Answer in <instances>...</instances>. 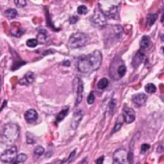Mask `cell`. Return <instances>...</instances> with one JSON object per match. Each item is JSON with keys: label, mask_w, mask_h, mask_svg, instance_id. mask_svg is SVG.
Returning <instances> with one entry per match:
<instances>
[{"label": "cell", "mask_w": 164, "mask_h": 164, "mask_svg": "<svg viewBox=\"0 0 164 164\" xmlns=\"http://www.w3.org/2000/svg\"><path fill=\"white\" fill-rule=\"evenodd\" d=\"M103 13L99 10V11H95L93 16L90 18V22L92 25L98 28H104L107 24V19Z\"/></svg>", "instance_id": "5b68a950"}, {"label": "cell", "mask_w": 164, "mask_h": 164, "mask_svg": "<svg viewBox=\"0 0 164 164\" xmlns=\"http://www.w3.org/2000/svg\"><path fill=\"white\" fill-rule=\"evenodd\" d=\"M150 146H151L149 145V144H146V143H145V144H142V145L141 146V153H142V154L145 153L147 150L150 149Z\"/></svg>", "instance_id": "d6a6232c"}, {"label": "cell", "mask_w": 164, "mask_h": 164, "mask_svg": "<svg viewBox=\"0 0 164 164\" xmlns=\"http://www.w3.org/2000/svg\"><path fill=\"white\" fill-rule=\"evenodd\" d=\"M15 3L18 7H24L27 5L26 0H15Z\"/></svg>", "instance_id": "4dcf8cb0"}, {"label": "cell", "mask_w": 164, "mask_h": 164, "mask_svg": "<svg viewBox=\"0 0 164 164\" xmlns=\"http://www.w3.org/2000/svg\"><path fill=\"white\" fill-rule=\"evenodd\" d=\"M143 59H144V54L142 53L141 51L137 52L136 54L134 56L133 59H132V65H133L134 68L136 69L137 67L139 66Z\"/></svg>", "instance_id": "2e32d148"}, {"label": "cell", "mask_w": 164, "mask_h": 164, "mask_svg": "<svg viewBox=\"0 0 164 164\" xmlns=\"http://www.w3.org/2000/svg\"><path fill=\"white\" fill-rule=\"evenodd\" d=\"M127 153L126 150L121 148L115 151L113 155V164H127Z\"/></svg>", "instance_id": "52a82bcc"}, {"label": "cell", "mask_w": 164, "mask_h": 164, "mask_svg": "<svg viewBox=\"0 0 164 164\" xmlns=\"http://www.w3.org/2000/svg\"><path fill=\"white\" fill-rule=\"evenodd\" d=\"M11 24L12 25H11V34L13 36L20 37L24 33L23 29L21 28V26H20L19 23H13Z\"/></svg>", "instance_id": "8fae6325"}, {"label": "cell", "mask_w": 164, "mask_h": 164, "mask_svg": "<svg viewBox=\"0 0 164 164\" xmlns=\"http://www.w3.org/2000/svg\"><path fill=\"white\" fill-rule=\"evenodd\" d=\"M83 110H78L76 111L75 113L73 115V117H72V122H71V128L73 129H77L78 126L79 125L82 118H83Z\"/></svg>", "instance_id": "30bf717a"}, {"label": "cell", "mask_w": 164, "mask_h": 164, "mask_svg": "<svg viewBox=\"0 0 164 164\" xmlns=\"http://www.w3.org/2000/svg\"><path fill=\"white\" fill-rule=\"evenodd\" d=\"M117 69H116V74L118 75V78H122L123 77L125 73L127 72V68L124 65V64L121 63L120 64H117Z\"/></svg>", "instance_id": "ac0fdd59"}, {"label": "cell", "mask_w": 164, "mask_h": 164, "mask_svg": "<svg viewBox=\"0 0 164 164\" xmlns=\"http://www.w3.org/2000/svg\"><path fill=\"white\" fill-rule=\"evenodd\" d=\"M44 148L41 146H36L34 150V155L36 157H40L41 155H43L44 154Z\"/></svg>", "instance_id": "484cf974"}, {"label": "cell", "mask_w": 164, "mask_h": 164, "mask_svg": "<svg viewBox=\"0 0 164 164\" xmlns=\"http://www.w3.org/2000/svg\"><path fill=\"white\" fill-rule=\"evenodd\" d=\"M163 146H159V147L157 149V152H158V153H162V152H163Z\"/></svg>", "instance_id": "d590c367"}, {"label": "cell", "mask_w": 164, "mask_h": 164, "mask_svg": "<svg viewBox=\"0 0 164 164\" xmlns=\"http://www.w3.org/2000/svg\"><path fill=\"white\" fill-rule=\"evenodd\" d=\"M121 0H99L100 11L106 17L114 19L117 16Z\"/></svg>", "instance_id": "7a4b0ae2"}, {"label": "cell", "mask_w": 164, "mask_h": 164, "mask_svg": "<svg viewBox=\"0 0 164 164\" xmlns=\"http://www.w3.org/2000/svg\"><path fill=\"white\" fill-rule=\"evenodd\" d=\"M95 102V94L93 92H91L87 97V103L89 105H92Z\"/></svg>", "instance_id": "1f68e13d"}, {"label": "cell", "mask_w": 164, "mask_h": 164, "mask_svg": "<svg viewBox=\"0 0 164 164\" xmlns=\"http://www.w3.org/2000/svg\"><path fill=\"white\" fill-rule=\"evenodd\" d=\"M24 117L27 122H34L38 119V113L36 112V110H34L33 109H30L25 113Z\"/></svg>", "instance_id": "4fadbf2b"}, {"label": "cell", "mask_w": 164, "mask_h": 164, "mask_svg": "<svg viewBox=\"0 0 164 164\" xmlns=\"http://www.w3.org/2000/svg\"><path fill=\"white\" fill-rule=\"evenodd\" d=\"M123 117H122V116L118 118V120L117 122H116V123H115V127H114V129H113L112 133L118 132V131L121 129V127L123 126Z\"/></svg>", "instance_id": "cb8c5ba5"}, {"label": "cell", "mask_w": 164, "mask_h": 164, "mask_svg": "<svg viewBox=\"0 0 164 164\" xmlns=\"http://www.w3.org/2000/svg\"><path fill=\"white\" fill-rule=\"evenodd\" d=\"M37 41L38 44H44L48 42L49 40V35L46 30H40L37 35Z\"/></svg>", "instance_id": "9a60e30c"}, {"label": "cell", "mask_w": 164, "mask_h": 164, "mask_svg": "<svg viewBox=\"0 0 164 164\" xmlns=\"http://www.w3.org/2000/svg\"><path fill=\"white\" fill-rule=\"evenodd\" d=\"M146 100H147V97L144 93H139V94L134 95L132 97V101L137 106L143 105L146 103Z\"/></svg>", "instance_id": "7c38bea8"}, {"label": "cell", "mask_w": 164, "mask_h": 164, "mask_svg": "<svg viewBox=\"0 0 164 164\" xmlns=\"http://www.w3.org/2000/svg\"><path fill=\"white\" fill-rule=\"evenodd\" d=\"M69 112V107H65L63 110H62V111H60L57 116V118H56V121H57V123H59V122H61L64 119V117L67 116V114H68Z\"/></svg>", "instance_id": "ffe728a7"}, {"label": "cell", "mask_w": 164, "mask_h": 164, "mask_svg": "<svg viewBox=\"0 0 164 164\" xmlns=\"http://www.w3.org/2000/svg\"><path fill=\"white\" fill-rule=\"evenodd\" d=\"M108 84V80L107 79V78H102V79L98 82V88L100 89V90H103V89H105L107 87Z\"/></svg>", "instance_id": "7402d4cb"}, {"label": "cell", "mask_w": 164, "mask_h": 164, "mask_svg": "<svg viewBox=\"0 0 164 164\" xmlns=\"http://www.w3.org/2000/svg\"><path fill=\"white\" fill-rule=\"evenodd\" d=\"M145 90L148 93H154L156 92V86L152 83H149L147 85H146Z\"/></svg>", "instance_id": "d4e9b609"}, {"label": "cell", "mask_w": 164, "mask_h": 164, "mask_svg": "<svg viewBox=\"0 0 164 164\" xmlns=\"http://www.w3.org/2000/svg\"><path fill=\"white\" fill-rule=\"evenodd\" d=\"M17 147L16 146H11L10 148L6 149L2 155H0V160L6 163H11V162L16 158L17 156Z\"/></svg>", "instance_id": "8992f818"}, {"label": "cell", "mask_w": 164, "mask_h": 164, "mask_svg": "<svg viewBox=\"0 0 164 164\" xmlns=\"http://www.w3.org/2000/svg\"><path fill=\"white\" fill-rule=\"evenodd\" d=\"M74 85H75L76 90V102L75 105H78L83 101V83L79 78H75L74 80Z\"/></svg>", "instance_id": "ba28073f"}, {"label": "cell", "mask_w": 164, "mask_h": 164, "mask_svg": "<svg viewBox=\"0 0 164 164\" xmlns=\"http://www.w3.org/2000/svg\"><path fill=\"white\" fill-rule=\"evenodd\" d=\"M102 56L99 50L94 51L89 55L81 56L77 61V67L78 71L82 73H92L93 71L99 69L102 64Z\"/></svg>", "instance_id": "6da1fadb"}, {"label": "cell", "mask_w": 164, "mask_h": 164, "mask_svg": "<svg viewBox=\"0 0 164 164\" xmlns=\"http://www.w3.org/2000/svg\"><path fill=\"white\" fill-rule=\"evenodd\" d=\"M122 117H123V119L125 122L127 123V124H130V123L133 122L135 119V112L133 109L125 106L123 108V110Z\"/></svg>", "instance_id": "9c48e42d"}, {"label": "cell", "mask_w": 164, "mask_h": 164, "mask_svg": "<svg viewBox=\"0 0 164 164\" xmlns=\"http://www.w3.org/2000/svg\"><path fill=\"white\" fill-rule=\"evenodd\" d=\"M34 80V75L32 72H27L23 78L19 81V84L22 85H28L33 83Z\"/></svg>", "instance_id": "5bb4252c"}, {"label": "cell", "mask_w": 164, "mask_h": 164, "mask_svg": "<svg viewBox=\"0 0 164 164\" xmlns=\"http://www.w3.org/2000/svg\"><path fill=\"white\" fill-rule=\"evenodd\" d=\"M20 134L19 126L15 123H8L4 126L3 130V139L7 145H11L18 140Z\"/></svg>", "instance_id": "3957f363"}, {"label": "cell", "mask_w": 164, "mask_h": 164, "mask_svg": "<svg viewBox=\"0 0 164 164\" xmlns=\"http://www.w3.org/2000/svg\"><path fill=\"white\" fill-rule=\"evenodd\" d=\"M87 11H88L87 7L84 5H81L78 7L77 9L78 14H79V15H85V14H87Z\"/></svg>", "instance_id": "f1b7e54d"}, {"label": "cell", "mask_w": 164, "mask_h": 164, "mask_svg": "<svg viewBox=\"0 0 164 164\" xmlns=\"http://www.w3.org/2000/svg\"><path fill=\"white\" fill-rule=\"evenodd\" d=\"M158 18V15L157 14H149L146 18V22L148 26H152L156 21V19Z\"/></svg>", "instance_id": "44dd1931"}, {"label": "cell", "mask_w": 164, "mask_h": 164, "mask_svg": "<svg viewBox=\"0 0 164 164\" xmlns=\"http://www.w3.org/2000/svg\"><path fill=\"white\" fill-rule=\"evenodd\" d=\"M103 160H104V157L103 156H101L100 158H99L97 160H96L95 163L96 164H102L103 163Z\"/></svg>", "instance_id": "e575fe53"}, {"label": "cell", "mask_w": 164, "mask_h": 164, "mask_svg": "<svg viewBox=\"0 0 164 164\" xmlns=\"http://www.w3.org/2000/svg\"><path fill=\"white\" fill-rule=\"evenodd\" d=\"M78 21V17L77 16H72L70 18V23L71 24H74Z\"/></svg>", "instance_id": "836d02e7"}, {"label": "cell", "mask_w": 164, "mask_h": 164, "mask_svg": "<svg viewBox=\"0 0 164 164\" xmlns=\"http://www.w3.org/2000/svg\"><path fill=\"white\" fill-rule=\"evenodd\" d=\"M4 15L6 16L7 19H15L16 16H18V12L15 9H13V8H10L7 9L4 13Z\"/></svg>", "instance_id": "d6986e66"}, {"label": "cell", "mask_w": 164, "mask_h": 164, "mask_svg": "<svg viewBox=\"0 0 164 164\" xmlns=\"http://www.w3.org/2000/svg\"><path fill=\"white\" fill-rule=\"evenodd\" d=\"M27 144H34L35 142L34 135L31 133H27Z\"/></svg>", "instance_id": "f546056e"}, {"label": "cell", "mask_w": 164, "mask_h": 164, "mask_svg": "<svg viewBox=\"0 0 164 164\" xmlns=\"http://www.w3.org/2000/svg\"><path fill=\"white\" fill-rule=\"evenodd\" d=\"M76 155V150H74L73 151L71 152V155H69V157L67 158H66L65 160H62V161L58 162L56 164H69L72 161V159L74 158V156Z\"/></svg>", "instance_id": "603a6c76"}, {"label": "cell", "mask_w": 164, "mask_h": 164, "mask_svg": "<svg viewBox=\"0 0 164 164\" xmlns=\"http://www.w3.org/2000/svg\"><path fill=\"white\" fill-rule=\"evenodd\" d=\"M27 159V155H25V154H19V155H17L16 158H15V162L18 164L24 163Z\"/></svg>", "instance_id": "4316f807"}, {"label": "cell", "mask_w": 164, "mask_h": 164, "mask_svg": "<svg viewBox=\"0 0 164 164\" xmlns=\"http://www.w3.org/2000/svg\"><path fill=\"white\" fill-rule=\"evenodd\" d=\"M27 45L29 47H35L38 45V41L36 39H30L27 40Z\"/></svg>", "instance_id": "83f0119b"}, {"label": "cell", "mask_w": 164, "mask_h": 164, "mask_svg": "<svg viewBox=\"0 0 164 164\" xmlns=\"http://www.w3.org/2000/svg\"><path fill=\"white\" fill-rule=\"evenodd\" d=\"M88 42V36L83 32H76L71 35L68 40V46L72 49L84 47Z\"/></svg>", "instance_id": "277c9868"}, {"label": "cell", "mask_w": 164, "mask_h": 164, "mask_svg": "<svg viewBox=\"0 0 164 164\" xmlns=\"http://www.w3.org/2000/svg\"><path fill=\"white\" fill-rule=\"evenodd\" d=\"M151 45V39L148 35H144L142 36L139 43L140 48L142 50H145L146 48H148L149 46Z\"/></svg>", "instance_id": "e0dca14e"}, {"label": "cell", "mask_w": 164, "mask_h": 164, "mask_svg": "<svg viewBox=\"0 0 164 164\" xmlns=\"http://www.w3.org/2000/svg\"><path fill=\"white\" fill-rule=\"evenodd\" d=\"M136 164H140V163H137Z\"/></svg>", "instance_id": "8d00e7d4"}]
</instances>
